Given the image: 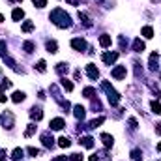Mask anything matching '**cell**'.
<instances>
[{
  "instance_id": "f35d334b",
  "label": "cell",
  "mask_w": 161,
  "mask_h": 161,
  "mask_svg": "<svg viewBox=\"0 0 161 161\" xmlns=\"http://www.w3.org/2000/svg\"><path fill=\"white\" fill-rule=\"evenodd\" d=\"M6 156H8V154H6V150H0V161H4Z\"/></svg>"
},
{
  "instance_id": "4316f807",
  "label": "cell",
  "mask_w": 161,
  "mask_h": 161,
  "mask_svg": "<svg viewBox=\"0 0 161 161\" xmlns=\"http://www.w3.org/2000/svg\"><path fill=\"white\" fill-rule=\"evenodd\" d=\"M103 122H105V118H103V116H99V118H96V120H92V122H90V127H98V126H99V124H103Z\"/></svg>"
},
{
  "instance_id": "ac0fdd59",
  "label": "cell",
  "mask_w": 161,
  "mask_h": 161,
  "mask_svg": "<svg viewBox=\"0 0 161 161\" xmlns=\"http://www.w3.org/2000/svg\"><path fill=\"white\" fill-rule=\"evenodd\" d=\"M23 154H25V150H23V148H15V150H13V154H12V157H13L15 161H19L21 157H23Z\"/></svg>"
},
{
  "instance_id": "6da1fadb",
  "label": "cell",
  "mask_w": 161,
  "mask_h": 161,
  "mask_svg": "<svg viewBox=\"0 0 161 161\" xmlns=\"http://www.w3.org/2000/svg\"><path fill=\"white\" fill-rule=\"evenodd\" d=\"M51 21H52V23H55L58 28H69V26H71V19H69V15L64 12L62 8L52 9V13H51Z\"/></svg>"
},
{
  "instance_id": "bcb514c9",
  "label": "cell",
  "mask_w": 161,
  "mask_h": 161,
  "mask_svg": "<svg viewBox=\"0 0 161 161\" xmlns=\"http://www.w3.org/2000/svg\"><path fill=\"white\" fill-rule=\"evenodd\" d=\"M2 21H4V17H2V13H0V23H2Z\"/></svg>"
},
{
  "instance_id": "ffe728a7",
  "label": "cell",
  "mask_w": 161,
  "mask_h": 161,
  "mask_svg": "<svg viewBox=\"0 0 161 161\" xmlns=\"http://www.w3.org/2000/svg\"><path fill=\"white\" fill-rule=\"evenodd\" d=\"M15 103H21V101H23L25 99V94L23 92H13V98H12Z\"/></svg>"
},
{
  "instance_id": "ab89813d",
  "label": "cell",
  "mask_w": 161,
  "mask_h": 161,
  "mask_svg": "<svg viewBox=\"0 0 161 161\" xmlns=\"http://www.w3.org/2000/svg\"><path fill=\"white\" fill-rule=\"evenodd\" d=\"M52 161H68V159H66V156H60V157H55Z\"/></svg>"
},
{
  "instance_id": "d6a6232c",
  "label": "cell",
  "mask_w": 161,
  "mask_h": 161,
  "mask_svg": "<svg viewBox=\"0 0 161 161\" xmlns=\"http://www.w3.org/2000/svg\"><path fill=\"white\" fill-rule=\"evenodd\" d=\"M32 2H34L36 8H43V6L47 4V0H32Z\"/></svg>"
},
{
  "instance_id": "f546056e",
  "label": "cell",
  "mask_w": 161,
  "mask_h": 161,
  "mask_svg": "<svg viewBox=\"0 0 161 161\" xmlns=\"http://www.w3.org/2000/svg\"><path fill=\"white\" fill-rule=\"evenodd\" d=\"M34 131H36V126H34V124H30V126H28V129L25 131V137H30Z\"/></svg>"
},
{
  "instance_id": "ee69618b",
  "label": "cell",
  "mask_w": 161,
  "mask_h": 161,
  "mask_svg": "<svg viewBox=\"0 0 161 161\" xmlns=\"http://www.w3.org/2000/svg\"><path fill=\"white\" fill-rule=\"evenodd\" d=\"M69 4H73V6H77V0H68Z\"/></svg>"
},
{
  "instance_id": "5b68a950",
  "label": "cell",
  "mask_w": 161,
  "mask_h": 161,
  "mask_svg": "<svg viewBox=\"0 0 161 161\" xmlns=\"http://www.w3.org/2000/svg\"><path fill=\"white\" fill-rule=\"evenodd\" d=\"M116 58H118V52H105V55H103V62L109 64V66L116 62Z\"/></svg>"
},
{
  "instance_id": "52a82bcc",
  "label": "cell",
  "mask_w": 161,
  "mask_h": 161,
  "mask_svg": "<svg viewBox=\"0 0 161 161\" xmlns=\"http://www.w3.org/2000/svg\"><path fill=\"white\" fill-rule=\"evenodd\" d=\"M86 71H88V77H90V79H98V77H99V71H98V68H96L94 64H88V66H86Z\"/></svg>"
},
{
  "instance_id": "e0dca14e",
  "label": "cell",
  "mask_w": 161,
  "mask_h": 161,
  "mask_svg": "<svg viewBox=\"0 0 161 161\" xmlns=\"http://www.w3.org/2000/svg\"><path fill=\"white\" fill-rule=\"evenodd\" d=\"M81 143H82V146L92 148V146H94V139H92V137H82V139H81Z\"/></svg>"
},
{
  "instance_id": "1f68e13d",
  "label": "cell",
  "mask_w": 161,
  "mask_h": 161,
  "mask_svg": "<svg viewBox=\"0 0 161 161\" xmlns=\"http://www.w3.org/2000/svg\"><path fill=\"white\" fill-rule=\"evenodd\" d=\"M0 56H8L6 55V41H0Z\"/></svg>"
},
{
  "instance_id": "9c48e42d",
  "label": "cell",
  "mask_w": 161,
  "mask_h": 161,
  "mask_svg": "<svg viewBox=\"0 0 161 161\" xmlns=\"http://www.w3.org/2000/svg\"><path fill=\"white\" fill-rule=\"evenodd\" d=\"M66 126V122L62 120V118H55V120H51V129H62V127Z\"/></svg>"
},
{
  "instance_id": "f6af8a7d",
  "label": "cell",
  "mask_w": 161,
  "mask_h": 161,
  "mask_svg": "<svg viewBox=\"0 0 161 161\" xmlns=\"http://www.w3.org/2000/svg\"><path fill=\"white\" fill-rule=\"evenodd\" d=\"M157 150H159V152H161V143H159V144H157Z\"/></svg>"
},
{
  "instance_id": "836d02e7",
  "label": "cell",
  "mask_w": 161,
  "mask_h": 161,
  "mask_svg": "<svg viewBox=\"0 0 161 161\" xmlns=\"http://www.w3.org/2000/svg\"><path fill=\"white\" fill-rule=\"evenodd\" d=\"M94 92H96V90H94V88H90V86L82 90V94H84V96H86V98H92V94H94Z\"/></svg>"
},
{
  "instance_id": "d590c367",
  "label": "cell",
  "mask_w": 161,
  "mask_h": 161,
  "mask_svg": "<svg viewBox=\"0 0 161 161\" xmlns=\"http://www.w3.org/2000/svg\"><path fill=\"white\" fill-rule=\"evenodd\" d=\"M26 152H28L30 156H34V157H36V156H38V148H34V146H30V148H26Z\"/></svg>"
},
{
  "instance_id": "83f0119b",
  "label": "cell",
  "mask_w": 161,
  "mask_h": 161,
  "mask_svg": "<svg viewBox=\"0 0 161 161\" xmlns=\"http://www.w3.org/2000/svg\"><path fill=\"white\" fill-rule=\"evenodd\" d=\"M79 17L82 19V23H84V26H92V23H90V19H88V15H86V13H79Z\"/></svg>"
},
{
  "instance_id": "ba28073f",
  "label": "cell",
  "mask_w": 161,
  "mask_h": 161,
  "mask_svg": "<svg viewBox=\"0 0 161 161\" xmlns=\"http://www.w3.org/2000/svg\"><path fill=\"white\" fill-rule=\"evenodd\" d=\"M73 114H75V118H79V120H82V118H84V114H86V111H84V107H81V105H75V107H73Z\"/></svg>"
},
{
  "instance_id": "cb8c5ba5",
  "label": "cell",
  "mask_w": 161,
  "mask_h": 161,
  "mask_svg": "<svg viewBox=\"0 0 161 161\" xmlns=\"http://www.w3.org/2000/svg\"><path fill=\"white\" fill-rule=\"evenodd\" d=\"M58 45H56V41H47V51L49 52H56Z\"/></svg>"
},
{
  "instance_id": "9a60e30c",
  "label": "cell",
  "mask_w": 161,
  "mask_h": 161,
  "mask_svg": "<svg viewBox=\"0 0 161 161\" xmlns=\"http://www.w3.org/2000/svg\"><path fill=\"white\" fill-rule=\"evenodd\" d=\"M101 141H103V144H105L107 148L112 146V137H111L109 133H103V135H101Z\"/></svg>"
},
{
  "instance_id": "74e56055",
  "label": "cell",
  "mask_w": 161,
  "mask_h": 161,
  "mask_svg": "<svg viewBox=\"0 0 161 161\" xmlns=\"http://www.w3.org/2000/svg\"><path fill=\"white\" fill-rule=\"evenodd\" d=\"M129 126H131V129H137V120L135 118H129Z\"/></svg>"
},
{
  "instance_id": "30bf717a",
  "label": "cell",
  "mask_w": 161,
  "mask_h": 161,
  "mask_svg": "<svg viewBox=\"0 0 161 161\" xmlns=\"http://www.w3.org/2000/svg\"><path fill=\"white\" fill-rule=\"evenodd\" d=\"M111 43H112V39H111V36H109V34L99 36V45H101V47H111Z\"/></svg>"
},
{
  "instance_id": "7a4b0ae2",
  "label": "cell",
  "mask_w": 161,
  "mask_h": 161,
  "mask_svg": "<svg viewBox=\"0 0 161 161\" xmlns=\"http://www.w3.org/2000/svg\"><path fill=\"white\" fill-rule=\"evenodd\" d=\"M101 86H103V90L107 92V96H109V101H111V105H118V101H120V96H118V92L111 86L107 81H103L101 82Z\"/></svg>"
},
{
  "instance_id": "f1b7e54d",
  "label": "cell",
  "mask_w": 161,
  "mask_h": 161,
  "mask_svg": "<svg viewBox=\"0 0 161 161\" xmlns=\"http://www.w3.org/2000/svg\"><path fill=\"white\" fill-rule=\"evenodd\" d=\"M23 49H25L26 52H32V51H34V43H32V41H25V45H23Z\"/></svg>"
},
{
  "instance_id": "277c9868",
  "label": "cell",
  "mask_w": 161,
  "mask_h": 161,
  "mask_svg": "<svg viewBox=\"0 0 161 161\" xmlns=\"http://www.w3.org/2000/svg\"><path fill=\"white\" fill-rule=\"evenodd\" d=\"M41 141H43V146H47V148H52V146H55V139H52V135H49V133H43V135H41Z\"/></svg>"
},
{
  "instance_id": "7dc6e473",
  "label": "cell",
  "mask_w": 161,
  "mask_h": 161,
  "mask_svg": "<svg viewBox=\"0 0 161 161\" xmlns=\"http://www.w3.org/2000/svg\"><path fill=\"white\" fill-rule=\"evenodd\" d=\"M12 2H19V0H12Z\"/></svg>"
},
{
  "instance_id": "8fae6325",
  "label": "cell",
  "mask_w": 161,
  "mask_h": 161,
  "mask_svg": "<svg viewBox=\"0 0 161 161\" xmlns=\"http://www.w3.org/2000/svg\"><path fill=\"white\" fill-rule=\"evenodd\" d=\"M30 116H32V120H41V118H43V112H41L39 107H34V109L30 111Z\"/></svg>"
},
{
  "instance_id": "44dd1931",
  "label": "cell",
  "mask_w": 161,
  "mask_h": 161,
  "mask_svg": "<svg viewBox=\"0 0 161 161\" xmlns=\"http://www.w3.org/2000/svg\"><path fill=\"white\" fill-rule=\"evenodd\" d=\"M56 71H58L60 75H64V73H68V64H64V62H60L58 66H56Z\"/></svg>"
},
{
  "instance_id": "e575fe53",
  "label": "cell",
  "mask_w": 161,
  "mask_h": 161,
  "mask_svg": "<svg viewBox=\"0 0 161 161\" xmlns=\"http://www.w3.org/2000/svg\"><path fill=\"white\" fill-rule=\"evenodd\" d=\"M9 86H12V81H2V84H0V88H2V90H6V88H9Z\"/></svg>"
},
{
  "instance_id": "7bdbcfd3",
  "label": "cell",
  "mask_w": 161,
  "mask_h": 161,
  "mask_svg": "<svg viewBox=\"0 0 161 161\" xmlns=\"http://www.w3.org/2000/svg\"><path fill=\"white\" fill-rule=\"evenodd\" d=\"M90 161H99V159H98V156H92V157H90Z\"/></svg>"
},
{
  "instance_id": "7c38bea8",
  "label": "cell",
  "mask_w": 161,
  "mask_h": 161,
  "mask_svg": "<svg viewBox=\"0 0 161 161\" xmlns=\"http://www.w3.org/2000/svg\"><path fill=\"white\" fill-rule=\"evenodd\" d=\"M12 17H13V21H21V19L25 17V12H23L21 8H15V9H13V13H12Z\"/></svg>"
},
{
  "instance_id": "8992f818",
  "label": "cell",
  "mask_w": 161,
  "mask_h": 161,
  "mask_svg": "<svg viewBox=\"0 0 161 161\" xmlns=\"http://www.w3.org/2000/svg\"><path fill=\"white\" fill-rule=\"evenodd\" d=\"M112 77L114 79H124L126 77V66H118L112 69Z\"/></svg>"
},
{
  "instance_id": "60d3db41",
  "label": "cell",
  "mask_w": 161,
  "mask_h": 161,
  "mask_svg": "<svg viewBox=\"0 0 161 161\" xmlns=\"http://www.w3.org/2000/svg\"><path fill=\"white\" fill-rule=\"evenodd\" d=\"M8 98H6V96H4V92H0V101H6Z\"/></svg>"
},
{
  "instance_id": "7402d4cb",
  "label": "cell",
  "mask_w": 161,
  "mask_h": 161,
  "mask_svg": "<svg viewBox=\"0 0 161 161\" xmlns=\"http://www.w3.org/2000/svg\"><path fill=\"white\" fill-rule=\"evenodd\" d=\"M131 159L133 161H141L143 159V152H141V150H133V152H131Z\"/></svg>"
},
{
  "instance_id": "2e32d148",
  "label": "cell",
  "mask_w": 161,
  "mask_h": 161,
  "mask_svg": "<svg viewBox=\"0 0 161 161\" xmlns=\"http://www.w3.org/2000/svg\"><path fill=\"white\" fill-rule=\"evenodd\" d=\"M69 144H71V141H69L68 137H60V139H58V146H60V148H68Z\"/></svg>"
},
{
  "instance_id": "b9f144b4",
  "label": "cell",
  "mask_w": 161,
  "mask_h": 161,
  "mask_svg": "<svg viewBox=\"0 0 161 161\" xmlns=\"http://www.w3.org/2000/svg\"><path fill=\"white\" fill-rule=\"evenodd\" d=\"M156 131H157V133L161 135V124H157V127H156Z\"/></svg>"
},
{
  "instance_id": "484cf974",
  "label": "cell",
  "mask_w": 161,
  "mask_h": 161,
  "mask_svg": "<svg viewBox=\"0 0 161 161\" xmlns=\"http://www.w3.org/2000/svg\"><path fill=\"white\" fill-rule=\"evenodd\" d=\"M152 112L161 114V103L159 101H152Z\"/></svg>"
},
{
  "instance_id": "d6986e66",
  "label": "cell",
  "mask_w": 161,
  "mask_h": 161,
  "mask_svg": "<svg viewBox=\"0 0 161 161\" xmlns=\"http://www.w3.org/2000/svg\"><path fill=\"white\" fill-rule=\"evenodd\" d=\"M34 30V23L32 21H25L23 23V32H32Z\"/></svg>"
},
{
  "instance_id": "603a6c76",
  "label": "cell",
  "mask_w": 161,
  "mask_h": 161,
  "mask_svg": "<svg viewBox=\"0 0 161 161\" xmlns=\"http://www.w3.org/2000/svg\"><path fill=\"white\" fill-rule=\"evenodd\" d=\"M143 36H144V38H152V36H154L152 26H144V28H143Z\"/></svg>"
},
{
  "instance_id": "8d00e7d4",
  "label": "cell",
  "mask_w": 161,
  "mask_h": 161,
  "mask_svg": "<svg viewBox=\"0 0 161 161\" xmlns=\"http://www.w3.org/2000/svg\"><path fill=\"white\" fill-rule=\"evenodd\" d=\"M71 161H82V156L81 154H73L71 156Z\"/></svg>"
},
{
  "instance_id": "3957f363",
  "label": "cell",
  "mask_w": 161,
  "mask_h": 161,
  "mask_svg": "<svg viewBox=\"0 0 161 161\" xmlns=\"http://www.w3.org/2000/svg\"><path fill=\"white\" fill-rule=\"evenodd\" d=\"M71 47L77 49V51H84L86 49V41L81 39V38H75V39H71Z\"/></svg>"
},
{
  "instance_id": "4dcf8cb0",
  "label": "cell",
  "mask_w": 161,
  "mask_h": 161,
  "mask_svg": "<svg viewBox=\"0 0 161 161\" xmlns=\"http://www.w3.org/2000/svg\"><path fill=\"white\" fill-rule=\"evenodd\" d=\"M36 68H38V71H45V68H47V64H45V60H39Z\"/></svg>"
},
{
  "instance_id": "5bb4252c",
  "label": "cell",
  "mask_w": 161,
  "mask_h": 161,
  "mask_svg": "<svg viewBox=\"0 0 161 161\" xmlns=\"http://www.w3.org/2000/svg\"><path fill=\"white\" fill-rule=\"evenodd\" d=\"M150 69H157V52L150 55Z\"/></svg>"
},
{
  "instance_id": "d4e9b609",
  "label": "cell",
  "mask_w": 161,
  "mask_h": 161,
  "mask_svg": "<svg viewBox=\"0 0 161 161\" xmlns=\"http://www.w3.org/2000/svg\"><path fill=\"white\" fill-rule=\"evenodd\" d=\"M60 84H62V86L66 88L68 92H71V90H73V84H71V82H69L68 79H62V81H60Z\"/></svg>"
},
{
  "instance_id": "4fadbf2b",
  "label": "cell",
  "mask_w": 161,
  "mask_h": 161,
  "mask_svg": "<svg viewBox=\"0 0 161 161\" xmlns=\"http://www.w3.org/2000/svg\"><path fill=\"white\" fill-rule=\"evenodd\" d=\"M133 51H135V52H143V51H144V43H143L141 39H135V41H133Z\"/></svg>"
}]
</instances>
